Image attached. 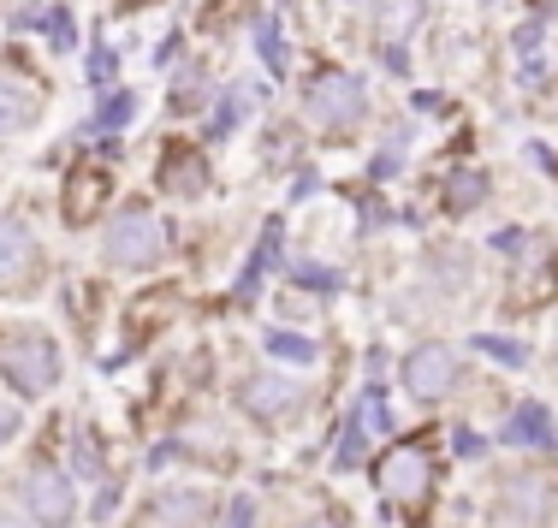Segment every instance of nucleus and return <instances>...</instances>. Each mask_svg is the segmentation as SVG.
<instances>
[{"mask_svg": "<svg viewBox=\"0 0 558 528\" xmlns=\"http://www.w3.org/2000/svg\"><path fill=\"white\" fill-rule=\"evenodd\" d=\"M24 511H31V523H43V528H65L77 517L72 481H65L60 469H31V481H24Z\"/></svg>", "mask_w": 558, "mask_h": 528, "instance_id": "5", "label": "nucleus"}, {"mask_svg": "<svg viewBox=\"0 0 558 528\" xmlns=\"http://www.w3.org/2000/svg\"><path fill=\"white\" fill-rule=\"evenodd\" d=\"M298 398L303 392L291 386V380H279V374H250L244 380V410L256 421H286L291 410H298Z\"/></svg>", "mask_w": 558, "mask_h": 528, "instance_id": "7", "label": "nucleus"}, {"mask_svg": "<svg viewBox=\"0 0 558 528\" xmlns=\"http://www.w3.org/2000/svg\"><path fill=\"white\" fill-rule=\"evenodd\" d=\"M0 528H31V523H19L12 511H0Z\"/></svg>", "mask_w": 558, "mask_h": 528, "instance_id": "21", "label": "nucleus"}, {"mask_svg": "<svg viewBox=\"0 0 558 528\" xmlns=\"http://www.w3.org/2000/svg\"><path fill=\"white\" fill-rule=\"evenodd\" d=\"M250 517H256V505H250V499H238V511L226 517V528H250Z\"/></svg>", "mask_w": 558, "mask_h": 528, "instance_id": "20", "label": "nucleus"}, {"mask_svg": "<svg viewBox=\"0 0 558 528\" xmlns=\"http://www.w3.org/2000/svg\"><path fill=\"white\" fill-rule=\"evenodd\" d=\"M31 256H36L31 232H24L19 220H0V285H7V280H19V273L31 268Z\"/></svg>", "mask_w": 558, "mask_h": 528, "instance_id": "10", "label": "nucleus"}, {"mask_svg": "<svg viewBox=\"0 0 558 528\" xmlns=\"http://www.w3.org/2000/svg\"><path fill=\"white\" fill-rule=\"evenodd\" d=\"M36 119V101L24 96V89H12V84H0V137H19L24 125Z\"/></svg>", "mask_w": 558, "mask_h": 528, "instance_id": "14", "label": "nucleus"}, {"mask_svg": "<svg viewBox=\"0 0 558 528\" xmlns=\"http://www.w3.org/2000/svg\"><path fill=\"white\" fill-rule=\"evenodd\" d=\"M167 191L172 196H196V191H203V184H208V173H203V155H184V149H172L167 155Z\"/></svg>", "mask_w": 558, "mask_h": 528, "instance_id": "12", "label": "nucleus"}, {"mask_svg": "<svg viewBox=\"0 0 558 528\" xmlns=\"http://www.w3.org/2000/svg\"><path fill=\"white\" fill-rule=\"evenodd\" d=\"M482 452H487V445H482V440H475V433H470V428H458V457H482Z\"/></svg>", "mask_w": 558, "mask_h": 528, "instance_id": "19", "label": "nucleus"}, {"mask_svg": "<svg viewBox=\"0 0 558 528\" xmlns=\"http://www.w3.org/2000/svg\"><path fill=\"white\" fill-rule=\"evenodd\" d=\"M422 19V0H380V36L387 42H404Z\"/></svg>", "mask_w": 558, "mask_h": 528, "instance_id": "13", "label": "nucleus"}, {"mask_svg": "<svg viewBox=\"0 0 558 528\" xmlns=\"http://www.w3.org/2000/svg\"><path fill=\"white\" fill-rule=\"evenodd\" d=\"M108 196V179L101 173H89V167H77L72 184H65V214L72 220H84V214H96V202Z\"/></svg>", "mask_w": 558, "mask_h": 528, "instance_id": "11", "label": "nucleus"}, {"mask_svg": "<svg viewBox=\"0 0 558 528\" xmlns=\"http://www.w3.org/2000/svg\"><path fill=\"white\" fill-rule=\"evenodd\" d=\"M298 528H333V523H298Z\"/></svg>", "mask_w": 558, "mask_h": 528, "instance_id": "22", "label": "nucleus"}, {"mask_svg": "<svg viewBox=\"0 0 558 528\" xmlns=\"http://www.w3.org/2000/svg\"><path fill=\"white\" fill-rule=\"evenodd\" d=\"M547 511H553V499H547V487H541V481H511V487H505V499H499V523H517V528L541 523Z\"/></svg>", "mask_w": 558, "mask_h": 528, "instance_id": "8", "label": "nucleus"}, {"mask_svg": "<svg viewBox=\"0 0 558 528\" xmlns=\"http://www.w3.org/2000/svg\"><path fill=\"white\" fill-rule=\"evenodd\" d=\"M482 351H494L499 363H517V368L529 363V351H523V345H511V339H482Z\"/></svg>", "mask_w": 558, "mask_h": 528, "instance_id": "18", "label": "nucleus"}, {"mask_svg": "<svg viewBox=\"0 0 558 528\" xmlns=\"http://www.w3.org/2000/svg\"><path fill=\"white\" fill-rule=\"evenodd\" d=\"M268 351L286 356V363H310V356H315V345H310V339H298V333H274Z\"/></svg>", "mask_w": 558, "mask_h": 528, "instance_id": "16", "label": "nucleus"}, {"mask_svg": "<svg viewBox=\"0 0 558 528\" xmlns=\"http://www.w3.org/2000/svg\"><path fill=\"white\" fill-rule=\"evenodd\" d=\"M0 374L24 392V398H43L60 380V351L48 333H31V327H12L0 333Z\"/></svg>", "mask_w": 558, "mask_h": 528, "instance_id": "1", "label": "nucleus"}, {"mask_svg": "<svg viewBox=\"0 0 558 528\" xmlns=\"http://www.w3.org/2000/svg\"><path fill=\"white\" fill-rule=\"evenodd\" d=\"M482 191H487V184L482 179H451V202H458V208H470V202H482Z\"/></svg>", "mask_w": 558, "mask_h": 528, "instance_id": "17", "label": "nucleus"}, {"mask_svg": "<svg viewBox=\"0 0 558 528\" xmlns=\"http://www.w3.org/2000/svg\"><path fill=\"white\" fill-rule=\"evenodd\" d=\"M310 119L327 131H344L363 119V84H356L351 72H327L310 84Z\"/></svg>", "mask_w": 558, "mask_h": 528, "instance_id": "3", "label": "nucleus"}, {"mask_svg": "<svg viewBox=\"0 0 558 528\" xmlns=\"http://www.w3.org/2000/svg\"><path fill=\"white\" fill-rule=\"evenodd\" d=\"M161 511H167L172 523H196V517H203V493H167Z\"/></svg>", "mask_w": 558, "mask_h": 528, "instance_id": "15", "label": "nucleus"}, {"mask_svg": "<svg viewBox=\"0 0 558 528\" xmlns=\"http://www.w3.org/2000/svg\"><path fill=\"white\" fill-rule=\"evenodd\" d=\"M451 386H458V351H451V345H422V351H410V363H404V392H410V398L440 404Z\"/></svg>", "mask_w": 558, "mask_h": 528, "instance_id": "4", "label": "nucleus"}, {"mask_svg": "<svg viewBox=\"0 0 558 528\" xmlns=\"http://www.w3.org/2000/svg\"><path fill=\"white\" fill-rule=\"evenodd\" d=\"M505 440L529 445V452H547V445H553V416L541 410V404H523V410L505 421Z\"/></svg>", "mask_w": 558, "mask_h": 528, "instance_id": "9", "label": "nucleus"}, {"mask_svg": "<svg viewBox=\"0 0 558 528\" xmlns=\"http://www.w3.org/2000/svg\"><path fill=\"white\" fill-rule=\"evenodd\" d=\"M155 256H161V220L149 208H125L108 226V261H119V268H149Z\"/></svg>", "mask_w": 558, "mask_h": 528, "instance_id": "2", "label": "nucleus"}, {"mask_svg": "<svg viewBox=\"0 0 558 528\" xmlns=\"http://www.w3.org/2000/svg\"><path fill=\"white\" fill-rule=\"evenodd\" d=\"M375 481L387 499H398V505H404V499H422L428 493V452H422V445H392L375 464Z\"/></svg>", "mask_w": 558, "mask_h": 528, "instance_id": "6", "label": "nucleus"}]
</instances>
